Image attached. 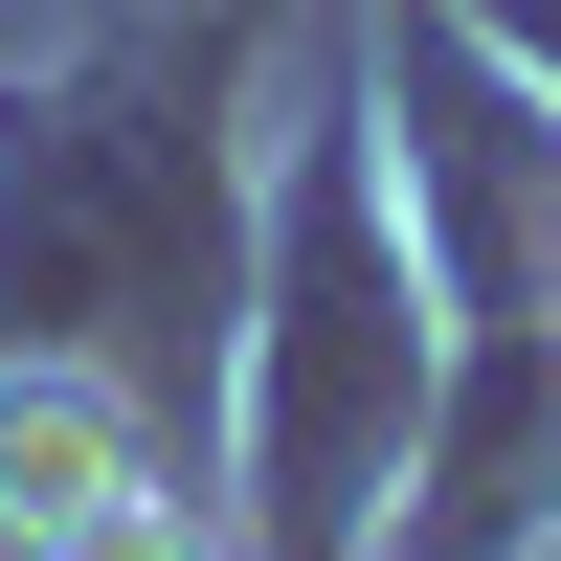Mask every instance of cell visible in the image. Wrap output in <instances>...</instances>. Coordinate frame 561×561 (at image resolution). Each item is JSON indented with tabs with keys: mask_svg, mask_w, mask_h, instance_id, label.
Segmentation results:
<instances>
[{
	"mask_svg": "<svg viewBox=\"0 0 561 561\" xmlns=\"http://www.w3.org/2000/svg\"><path fill=\"white\" fill-rule=\"evenodd\" d=\"M135 494H158L135 404L90 382V359H0V561H68L90 517H135Z\"/></svg>",
	"mask_w": 561,
	"mask_h": 561,
	"instance_id": "1",
	"label": "cell"
},
{
	"mask_svg": "<svg viewBox=\"0 0 561 561\" xmlns=\"http://www.w3.org/2000/svg\"><path fill=\"white\" fill-rule=\"evenodd\" d=\"M68 561H225V539H203V494H135V517H90Z\"/></svg>",
	"mask_w": 561,
	"mask_h": 561,
	"instance_id": "2",
	"label": "cell"
},
{
	"mask_svg": "<svg viewBox=\"0 0 561 561\" xmlns=\"http://www.w3.org/2000/svg\"><path fill=\"white\" fill-rule=\"evenodd\" d=\"M517 45H539V68H561V23H517Z\"/></svg>",
	"mask_w": 561,
	"mask_h": 561,
	"instance_id": "3",
	"label": "cell"
}]
</instances>
